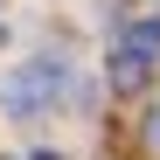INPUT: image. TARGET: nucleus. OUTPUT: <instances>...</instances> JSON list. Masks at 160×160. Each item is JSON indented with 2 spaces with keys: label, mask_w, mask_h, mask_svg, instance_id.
Masks as SVG:
<instances>
[{
  "label": "nucleus",
  "mask_w": 160,
  "mask_h": 160,
  "mask_svg": "<svg viewBox=\"0 0 160 160\" xmlns=\"http://www.w3.org/2000/svg\"><path fill=\"white\" fill-rule=\"evenodd\" d=\"M153 56H160V21H146V28L118 35L112 63H104V84H112L118 98H139V91L153 84Z\"/></svg>",
  "instance_id": "nucleus-2"
},
{
  "label": "nucleus",
  "mask_w": 160,
  "mask_h": 160,
  "mask_svg": "<svg viewBox=\"0 0 160 160\" xmlns=\"http://www.w3.org/2000/svg\"><path fill=\"white\" fill-rule=\"evenodd\" d=\"M35 160H63V153H35Z\"/></svg>",
  "instance_id": "nucleus-4"
},
{
  "label": "nucleus",
  "mask_w": 160,
  "mask_h": 160,
  "mask_svg": "<svg viewBox=\"0 0 160 160\" xmlns=\"http://www.w3.org/2000/svg\"><path fill=\"white\" fill-rule=\"evenodd\" d=\"M63 84H70L63 56H35V63H21L7 84H0V112H7V118H42L49 104L63 98Z\"/></svg>",
  "instance_id": "nucleus-1"
},
{
  "label": "nucleus",
  "mask_w": 160,
  "mask_h": 160,
  "mask_svg": "<svg viewBox=\"0 0 160 160\" xmlns=\"http://www.w3.org/2000/svg\"><path fill=\"white\" fill-rule=\"evenodd\" d=\"M146 139L160 146V104H153V112H146Z\"/></svg>",
  "instance_id": "nucleus-3"
}]
</instances>
